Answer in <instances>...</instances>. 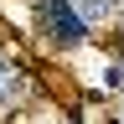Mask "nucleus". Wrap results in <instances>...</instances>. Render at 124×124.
<instances>
[{"label":"nucleus","instance_id":"1","mask_svg":"<svg viewBox=\"0 0 124 124\" xmlns=\"http://www.w3.org/2000/svg\"><path fill=\"white\" fill-rule=\"evenodd\" d=\"M78 16H83L88 26H98L103 16H108V0H83V5H78Z\"/></svg>","mask_w":124,"mask_h":124},{"label":"nucleus","instance_id":"2","mask_svg":"<svg viewBox=\"0 0 124 124\" xmlns=\"http://www.w3.org/2000/svg\"><path fill=\"white\" fill-rule=\"evenodd\" d=\"M103 88H124V67H119V62L103 67Z\"/></svg>","mask_w":124,"mask_h":124}]
</instances>
